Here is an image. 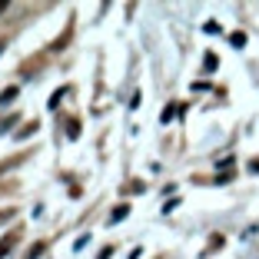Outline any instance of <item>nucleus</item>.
Masks as SVG:
<instances>
[{
  "instance_id": "nucleus-1",
  "label": "nucleus",
  "mask_w": 259,
  "mask_h": 259,
  "mask_svg": "<svg viewBox=\"0 0 259 259\" xmlns=\"http://www.w3.org/2000/svg\"><path fill=\"white\" fill-rule=\"evenodd\" d=\"M14 243H17V233H10V236H4V239H0V259H4L10 249H14Z\"/></svg>"
},
{
  "instance_id": "nucleus-2",
  "label": "nucleus",
  "mask_w": 259,
  "mask_h": 259,
  "mask_svg": "<svg viewBox=\"0 0 259 259\" xmlns=\"http://www.w3.org/2000/svg\"><path fill=\"white\" fill-rule=\"evenodd\" d=\"M37 130H40V123H37V120H33V123H27L23 130H17V140H27V137H33Z\"/></svg>"
},
{
  "instance_id": "nucleus-3",
  "label": "nucleus",
  "mask_w": 259,
  "mask_h": 259,
  "mask_svg": "<svg viewBox=\"0 0 259 259\" xmlns=\"http://www.w3.org/2000/svg\"><path fill=\"white\" fill-rule=\"evenodd\" d=\"M126 216H130V206L123 203V206H116L113 213H110V223H120V220H126Z\"/></svg>"
},
{
  "instance_id": "nucleus-4",
  "label": "nucleus",
  "mask_w": 259,
  "mask_h": 259,
  "mask_svg": "<svg viewBox=\"0 0 259 259\" xmlns=\"http://www.w3.org/2000/svg\"><path fill=\"white\" fill-rule=\"evenodd\" d=\"M17 100V87H7V90L0 93V103H4V107H7V103H14Z\"/></svg>"
},
{
  "instance_id": "nucleus-5",
  "label": "nucleus",
  "mask_w": 259,
  "mask_h": 259,
  "mask_svg": "<svg viewBox=\"0 0 259 259\" xmlns=\"http://www.w3.org/2000/svg\"><path fill=\"white\" fill-rule=\"evenodd\" d=\"M229 44L236 47V50H243V47H246V33H243V30H236L233 37H229Z\"/></svg>"
},
{
  "instance_id": "nucleus-6",
  "label": "nucleus",
  "mask_w": 259,
  "mask_h": 259,
  "mask_svg": "<svg viewBox=\"0 0 259 259\" xmlns=\"http://www.w3.org/2000/svg\"><path fill=\"white\" fill-rule=\"evenodd\" d=\"M216 63H220V60H216V54H206V57H203V70H206V73H213Z\"/></svg>"
},
{
  "instance_id": "nucleus-7",
  "label": "nucleus",
  "mask_w": 259,
  "mask_h": 259,
  "mask_svg": "<svg viewBox=\"0 0 259 259\" xmlns=\"http://www.w3.org/2000/svg\"><path fill=\"white\" fill-rule=\"evenodd\" d=\"M63 93H67V90H57L54 97H50V103H47V107H50V110H57V107H60V100H63Z\"/></svg>"
},
{
  "instance_id": "nucleus-8",
  "label": "nucleus",
  "mask_w": 259,
  "mask_h": 259,
  "mask_svg": "<svg viewBox=\"0 0 259 259\" xmlns=\"http://www.w3.org/2000/svg\"><path fill=\"white\" fill-rule=\"evenodd\" d=\"M67 137H80V123H76V120H70V126H67Z\"/></svg>"
},
{
  "instance_id": "nucleus-9",
  "label": "nucleus",
  "mask_w": 259,
  "mask_h": 259,
  "mask_svg": "<svg viewBox=\"0 0 259 259\" xmlns=\"http://www.w3.org/2000/svg\"><path fill=\"white\" fill-rule=\"evenodd\" d=\"M233 176H236V173H233V169H223V173L216 176V183H229V180H233Z\"/></svg>"
},
{
  "instance_id": "nucleus-10",
  "label": "nucleus",
  "mask_w": 259,
  "mask_h": 259,
  "mask_svg": "<svg viewBox=\"0 0 259 259\" xmlns=\"http://www.w3.org/2000/svg\"><path fill=\"white\" fill-rule=\"evenodd\" d=\"M173 116H176V107H166V110H163V116H160V120H163V123H169Z\"/></svg>"
},
{
  "instance_id": "nucleus-11",
  "label": "nucleus",
  "mask_w": 259,
  "mask_h": 259,
  "mask_svg": "<svg viewBox=\"0 0 259 259\" xmlns=\"http://www.w3.org/2000/svg\"><path fill=\"white\" fill-rule=\"evenodd\" d=\"M203 30H206V33H220V23H216V20H209V23L203 27Z\"/></svg>"
},
{
  "instance_id": "nucleus-12",
  "label": "nucleus",
  "mask_w": 259,
  "mask_h": 259,
  "mask_svg": "<svg viewBox=\"0 0 259 259\" xmlns=\"http://www.w3.org/2000/svg\"><path fill=\"white\" fill-rule=\"evenodd\" d=\"M176 203H180V199H166V203H163V213H173Z\"/></svg>"
},
{
  "instance_id": "nucleus-13",
  "label": "nucleus",
  "mask_w": 259,
  "mask_h": 259,
  "mask_svg": "<svg viewBox=\"0 0 259 259\" xmlns=\"http://www.w3.org/2000/svg\"><path fill=\"white\" fill-rule=\"evenodd\" d=\"M44 249H47V246H44V243H37V246H33V249H30V259H37V256H40V252H44Z\"/></svg>"
},
{
  "instance_id": "nucleus-14",
  "label": "nucleus",
  "mask_w": 259,
  "mask_h": 259,
  "mask_svg": "<svg viewBox=\"0 0 259 259\" xmlns=\"http://www.w3.org/2000/svg\"><path fill=\"white\" fill-rule=\"evenodd\" d=\"M110 256H113V249H110V246H107V249L100 252V256H97V259H110Z\"/></svg>"
},
{
  "instance_id": "nucleus-15",
  "label": "nucleus",
  "mask_w": 259,
  "mask_h": 259,
  "mask_svg": "<svg viewBox=\"0 0 259 259\" xmlns=\"http://www.w3.org/2000/svg\"><path fill=\"white\" fill-rule=\"evenodd\" d=\"M0 14H7V0H0Z\"/></svg>"
},
{
  "instance_id": "nucleus-16",
  "label": "nucleus",
  "mask_w": 259,
  "mask_h": 259,
  "mask_svg": "<svg viewBox=\"0 0 259 259\" xmlns=\"http://www.w3.org/2000/svg\"><path fill=\"white\" fill-rule=\"evenodd\" d=\"M0 50H4V40H0Z\"/></svg>"
}]
</instances>
